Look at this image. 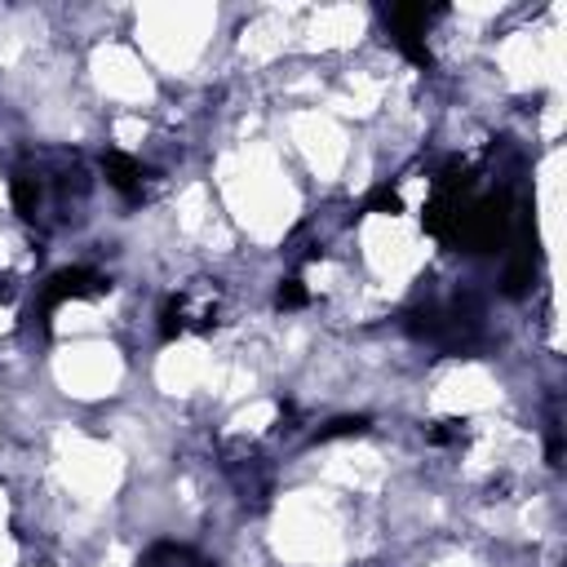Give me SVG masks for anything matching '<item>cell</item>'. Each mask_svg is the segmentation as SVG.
<instances>
[{
    "mask_svg": "<svg viewBox=\"0 0 567 567\" xmlns=\"http://www.w3.org/2000/svg\"><path fill=\"white\" fill-rule=\"evenodd\" d=\"M111 284L98 275V270H89V266H71V270H58L49 284H45V298H40V315H45V324H49V315L62 306V302H76V298H98V293H107Z\"/></svg>",
    "mask_w": 567,
    "mask_h": 567,
    "instance_id": "obj_1",
    "label": "cell"
},
{
    "mask_svg": "<svg viewBox=\"0 0 567 567\" xmlns=\"http://www.w3.org/2000/svg\"><path fill=\"white\" fill-rule=\"evenodd\" d=\"M536 266H541V249H536V231H532V218L519 222L515 231V253H510V266H506V298H523L536 279Z\"/></svg>",
    "mask_w": 567,
    "mask_h": 567,
    "instance_id": "obj_2",
    "label": "cell"
},
{
    "mask_svg": "<svg viewBox=\"0 0 567 567\" xmlns=\"http://www.w3.org/2000/svg\"><path fill=\"white\" fill-rule=\"evenodd\" d=\"M102 173H107V182H111L124 200H137V191H142V165H137L133 156L111 152V156L102 160Z\"/></svg>",
    "mask_w": 567,
    "mask_h": 567,
    "instance_id": "obj_3",
    "label": "cell"
},
{
    "mask_svg": "<svg viewBox=\"0 0 567 567\" xmlns=\"http://www.w3.org/2000/svg\"><path fill=\"white\" fill-rule=\"evenodd\" d=\"M137 567H218V563H208V558L191 554L186 545H156Z\"/></svg>",
    "mask_w": 567,
    "mask_h": 567,
    "instance_id": "obj_4",
    "label": "cell"
},
{
    "mask_svg": "<svg viewBox=\"0 0 567 567\" xmlns=\"http://www.w3.org/2000/svg\"><path fill=\"white\" fill-rule=\"evenodd\" d=\"M36 204H40V178L14 173V208L23 213V218H36Z\"/></svg>",
    "mask_w": 567,
    "mask_h": 567,
    "instance_id": "obj_5",
    "label": "cell"
},
{
    "mask_svg": "<svg viewBox=\"0 0 567 567\" xmlns=\"http://www.w3.org/2000/svg\"><path fill=\"white\" fill-rule=\"evenodd\" d=\"M182 328H186V298H169L165 311H160V337L173 341Z\"/></svg>",
    "mask_w": 567,
    "mask_h": 567,
    "instance_id": "obj_6",
    "label": "cell"
},
{
    "mask_svg": "<svg viewBox=\"0 0 567 567\" xmlns=\"http://www.w3.org/2000/svg\"><path fill=\"white\" fill-rule=\"evenodd\" d=\"M369 431V417H337V421H328L324 431L315 435L319 444H328V439H346V435H364Z\"/></svg>",
    "mask_w": 567,
    "mask_h": 567,
    "instance_id": "obj_7",
    "label": "cell"
},
{
    "mask_svg": "<svg viewBox=\"0 0 567 567\" xmlns=\"http://www.w3.org/2000/svg\"><path fill=\"white\" fill-rule=\"evenodd\" d=\"M369 213H403V200H399V191H390V186H377L373 195H369Z\"/></svg>",
    "mask_w": 567,
    "mask_h": 567,
    "instance_id": "obj_8",
    "label": "cell"
},
{
    "mask_svg": "<svg viewBox=\"0 0 567 567\" xmlns=\"http://www.w3.org/2000/svg\"><path fill=\"white\" fill-rule=\"evenodd\" d=\"M279 306H289V311L306 306V289H302V279H284V289H279Z\"/></svg>",
    "mask_w": 567,
    "mask_h": 567,
    "instance_id": "obj_9",
    "label": "cell"
},
{
    "mask_svg": "<svg viewBox=\"0 0 567 567\" xmlns=\"http://www.w3.org/2000/svg\"><path fill=\"white\" fill-rule=\"evenodd\" d=\"M10 298V289H5V284H0V302H5Z\"/></svg>",
    "mask_w": 567,
    "mask_h": 567,
    "instance_id": "obj_10",
    "label": "cell"
}]
</instances>
